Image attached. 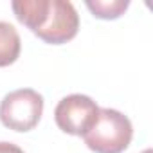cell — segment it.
Instances as JSON below:
<instances>
[{"label":"cell","mask_w":153,"mask_h":153,"mask_svg":"<svg viewBox=\"0 0 153 153\" xmlns=\"http://www.w3.org/2000/svg\"><path fill=\"white\" fill-rule=\"evenodd\" d=\"M128 0H88L87 2V7L92 11V15L101 20L119 18L128 9Z\"/></svg>","instance_id":"52a82bcc"},{"label":"cell","mask_w":153,"mask_h":153,"mask_svg":"<svg viewBox=\"0 0 153 153\" xmlns=\"http://www.w3.org/2000/svg\"><path fill=\"white\" fill-rule=\"evenodd\" d=\"M142 153H153V149H144Z\"/></svg>","instance_id":"9c48e42d"},{"label":"cell","mask_w":153,"mask_h":153,"mask_svg":"<svg viewBox=\"0 0 153 153\" xmlns=\"http://www.w3.org/2000/svg\"><path fill=\"white\" fill-rule=\"evenodd\" d=\"M133 137L130 119L114 108H99L96 121L83 139L94 153H123Z\"/></svg>","instance_id":"6da1fadb"},{"label":"cell","mask_w":153,"mask_h":153,"mask_svg":"<svg viewBox=\"0 0 153 153\" xmlns=\"http://www.w3.org/2000/svg\"><path fill=\"white\" fill-rule=\"evenodd\" d=\"M22 51V42L18 31L7 24L0 22V67H9L13 65Z\"/></svg>","instance_id":"8992f818"},{"label":"cell","mask_w":153,"mask_h":153,"mask_svg":"<svg viewBox=\"0 0 153 153\" xmlns=\"http://www.w3.org/2000/svg\"><path fill=\"white\" fill-rule=\"evenodd\" d=\"M11 7L18 22L29 27L33 33H36L45 25L49 18L51 0H15Z\"/></svg>","instance_id":"5b68a950"},{"label":"cell","mask_w":153,"mask_h":153,"mask_svg":"<svg viewBox=\"0 0 153 153\" xmlns=\"http://www.w3.org/2000/svg\"><path fill=\"white\" fill-rule=\"evenodd\" d=\"M79 29V15L76 7L67 0H51L49 18L42 29L34 34L51 45H59L70 42Z\"/></svg>","instance_id":"277c9868"},{"label":"cell","mask_w":153,"mask_h":153,"mask_svg":"<svg viewBox=\"0 0 153 153\" xmlns=\"http://www.w3.org/2000/svg\"><path fill=\"white\" fill-rule=\"evenodd\" d=\"M99 112V106L96 101L83 94H72L63 97L56 110H54V121L58 128L68 135H85V131L92 126Z\"/></svg>","instance_id":"3957f363"},{"label":"cell","mask_w":153,"mask_h":153,"mask_svg":"<svg viewBox=\"0 0 153 153\" xmlns=\"http://www.w3.org/2000/svg\"><path fill=\"white\" fill-rule=\"evenodd\" d=\"M43 97L33 88L9 92L0 103V121L9 130L31 131L42 119Z\"/></svg>","instance_id":"7a4b0ae2"},{"label":"cell","mask_w":153,"mask_h":153,"mask_svg":"<svg viewBox=\"0 0 153 153\" xmlns=\"http://www.w3.org/2000/svg\"><path fill=\"white\" fill-rule=\"evenodd\" d=\"M0 153H24V149L13 142H0Z\"/></svg>","instance_id":"ba28073f"}]
</instances>
